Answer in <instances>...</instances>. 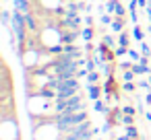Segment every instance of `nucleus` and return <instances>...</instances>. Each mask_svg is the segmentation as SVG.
Returning a JSON list of instances; mask_svg holds the SVG:
<instances>
[{"instance_id": "1", "label": "nucleus", "mask_w": 151, "mask_h": 140, "mask_svg": "<svg viewBox=\"0 0 151 140\" xmlns=\"http://www.w3.org/2000/svg\"><path fill=\"white\" fill-rule=\"evenodd\" d=\"M108 13L110 15H114V17H126V11H124V6H122V2L120 0H108Z\"/></svg>"}, {"instance_id": "2", "label": "nucleus", "mask_w": 151, "mask_h": 140, "mask_svg": "<svg viewBox=\"0 0 151 140\" xmlns=\"http://www.w3.org/2000/svg\"><path fill=\"white\" fill-rule=\"evenodd\" d=\"M104 93L106 95H118V82H116V76H106V85H104Z\"/></svg>"}, {"instance_id": "3", "label": "nucleus", "mask_w": 151, "mask_h": 140, "mask_svg": "<svg viewBox=\"0 0 151 140\" xmlns=\"http://www.w3.org/2000/svg\"><path fill=\"white\" fill-rule=\"evenodd\" d=\"M124 25H126V17H114V21H112V25H110V29H112V33H122L124 31Z\"/></svg>"}, {"instance_id": "4", "label": "nucleus", "mask_w": 151, "mask_h": 140, "mask_svg": "<svg viewBox=\"0 0 151 140\" xmlns=\"http://www.w3.org/2000/svg\"><path fill=\"white\" fill-rule=\"evenodd\" d=\"M93 35H95V29H93V27H83V29H81V37L85 39V43H89V41L93 39Z\"/></svg>"}, {"instance_id": "5", "label": "nucleus", "mask_w": 151, "mask_h": 140, "mask_svg": "<svg viewBox=\"0 0 151 140\" xmlns=\"http://www.w3.org/2000/svg\"><path fill=\"white\" fill-rule=\"evenodd\" d=\"M132 72L134 74H149V66L143 64V62H134L132 64Z\"/></svg>"}, {"instance_id": "6", "label": "nucleus", "mask_w": 151, "mask_h": 140, "mask_svg": "<svg viewBox=\"0 0 151 140\" xmlns=\"http://www.w3.org/2000/svg\"><path fill=\"white\" fill-rule=\"evenodd\" d=\"M130 35H132V33H128V31H122V33H118V45H124V48H128V43H130Z\"/></svg>"}, {"instance_id": "7", "label": "nucleus", "mask_w": 151, "mask_h": 140, "mask_svg": "<svg viewBox=\"0 0 151 140\" xmlns=\"http://www.w3.org/2000/svg\"><path fill=\"white\" fill-rule=\"evenodd\" d=\"M130 33H132V37H134L137 41H143V37H145V33H143V27H141V25H134V29H132Z\"/></svg>"}, {"instance_id": "8", "label": "nucleus", "mask_w": 151, "mask_h": 140, "mask_svg": "<svg viewBox=\"0 0 151 140\" xmlns=\"http://www.w3.org/2000/svg\"><path fill=\"white\" fill-rule=\"evenodd\" d=\"M139 45H141V48H139V50H141V54L151 58V48H149V43H145V41H139Z\"/></svg>"}, {"instance_id": "9", "label": "nucleus", "mask_w": 151, "mask_h": 140, "mask_svg": "<svg viewBox=\"0 0 151 140\" xmlns=\"http://www.w3.org/2000/svg\"><path fill=\"white\" fill-rule=\"evenodd\" d=\"M128 58H130V60H132V62H139V60H141V58H143V54H141V52H137V50H132V48H130V50H128Z\"/></svg>"}, {"instance_id": "10", "label": "nucleus", "mask_w": 151, "mask_h": 140, "mask_svg": "<svg viewBox=\"0 0 151 140\" xmlns=\"http://www.w3.org/2000/svg\"><path fill=\"white\" fill-rule=\"evenodd\" d=\"M87 78H89V82H91V85H97V80L101 78V72L93 70V72H89V76H87Z\"/></svg>"}, {"instance_id": "11", "label": "nucleus", "mask_w": 151, "mask_h": 140, "mask_svg": "<svg viewBox=\"0 0 151 140\" xmlns=\"http://www.w3.org/2000/svg\"><path fill=\"white\" fill-rule=\"evenodd\" d=\"M104 25H112V21H114V15H110V13H106V15H101V19H99Z\"/></svg>"}, {"instance_id": "12", "label": "nucleus", "mask_w": 151, "mask_h": 140, "mask_svg": "<svg viewBox=\"0 0 151 140\" xmlns=\"http://www.w3.org/2000/svg\"><path fill=\"white\" fill-rule=\"evenodd\" d=\"M99 91H101V89H99L97 85H91V87H89V93H91V99H97V97H99Z\"/></svg>"}, {"instance_id": "13", "label": "nucleus", "mask_w": 151, "mask_h": 140, "mask_svg": "<svg viewBox=\"0 0 151 140\" xmlns=\"http://www.w3.org/2000/svg\"><path fill=\"white\" fill-rule=\"evenodd\" d=\"M83 21H85V25H87V27H93V17H91V15H85V17H83Z\"/></svg>"}, {"instance_id": "14", "label": "nucleus", "mask_w": 151, "mask_h": 140, "mask_svg": "<svg viewBox=\"0 0 151 140\" xmlns=\"http://www.w3.org/2000/svg\"><path fill=\"white\" fill-rule=\"evenodd\" d=\"M128 19H130L134 25H139V15H137V13H128Z\"/></svg>"}, {"instance_id": "15", "label": "nucleus", "mask_w": 151, "mask_h": 140, "mask_svg": "<svg viewBox=\"0 0 151 140\" xmlns=\"http://www.w3.org/2000/svg\"><path fill=\"white\" fill-rule=\"evenodd\" d=\"M95 109H97V111H101V113H106V107H104V103H101V101H97V103H95Z\"/></svg>"}, {"instance_id": "16", "label": "nucleus", "mask_w": 151, "mask_h": 140, "mask_svg": "<svg viewBox=\"0 0 151 140\" xmlns=\"http://www.w3.org/2000/svg\"><path fill=\"white\" fill-rule=\"evenodd\" d=\"M149 85H151L149 80H141V82H139V87H141V89H149Z\"/></svg>"}, {"instance_id": "17", "label": "nucleus", "mask_w": 151, "mask_h": 140, "mask_svg": "<svg viewBox=\"0 0 151 140\" xmlns=\"http://www.w3.org/2000/svg\"><path fill=\"white\" fill-rule=\"evenodd\" d=\"M145 101H147V103H151V93H147V97H145Z\"/></svg>"}, {"instance_id": "18", "label": "nucleus", "mask_w": 151, "mask_h": 140, "mask_svg": "<svg viewBox=\"0 0 151 140\" xmlns=\"http://www.w3.org/2000/svg\"><path fill=\"white\" fill-rule=\"evenodd\" d=\"M149 82H151V76H149Z\"/></svg>"}]
</instances>
